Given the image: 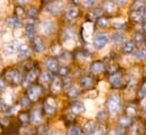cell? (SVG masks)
<instances>
[{
    "label": "cell",
    "mask_w": 146,
    "mask_h": 135,
    "mask_svg": "<svg viewBox=\"0 0 146 135\" xmlns=\"http://www.w3.org/2000/svg\"><path fill=\"white\" fill-rule=\"evenodd\" d=\"M122 108V100L119 95L116 94H110L107 96L106 100V109H107V113L115 116Z\"/></svg>",
    "instance_id": "obj_1"
},
{
    "label": "cell",
    "mask_w": 146,
    "mask_h": 135,
    "mask_svg": "<svg viewBox=\"0 0 146 135\" xmlns=\"http://www.w3.org/2000/svg\"><path fill=\"white\" fill-rule=\"evenodd\" d=\"M3 77L11 85H19L23 82V75L18 69H15V68L6 69L3 73Z\"/></svg>",
    "instance_id": "obj_2"
},
{
    "label": "cell",
    "mask_w": 146,
    "mask_h": 135,
    "mask_svg": "<svg viewBox=\"0 0 146 135\" xmlns=\"http://www.w3.org/2000/svg\"><path fill=\"white\" fill-rule=\"evenodd\" d=\"M38 29L42 35L50 36L55 31V23L50 19H42L38 24Z\"/></svg>",
    "instance_id": "obj_3"
},
{
    "label": "cell",
    "mask_w": 146,
    "mask_h": 135,
    "mask_svg": "<svg viewBox=\"0 0 146 135\" xmlns=\"http://www.w3.org/2000/svg\"><path fill=\"white\" fill-rule=\"evenodd\" d=\"M64 8V2L63 1H50V2H47L43 7V10L48 14H51V15H57L59 14Z\"/></svg>",
    "instance_id": "obj_4"
},
{
    "label": "cell",
    "mask_w": 146,
    "mask_h": 135,
    "mask_svg": "<svg viewBox=\"0 0 146 135\" xmlns=\"http://www.w3.org/2000/svg\"><path fill=\"white\" fill-rule=\"evenodd\" d=\"M75 37H76V33H75L74 28L66 27V28L63 29V32H62V40H63V43L65 45H70V44L74 43Z\"/></svg>",
    "instance_id": "obj_5"
},
{
    "label": "cell",
    "mask_w": 146,
    "mask_h": 135,
    "mask_svg": "<svg viewBox=\"0 0 146 135\" xmlns=\"http://www.w3.org/2000/svg\"><path fill=\"white\" fill-rule=\"evenodd\" d=\"M41 92H42V87H41L40 84H32V85H30V86L27 87L25 95H26V96L29 98V100L32 102V101H35V100L40 96Z\"/></svg>",
    "instance_id": "obj_6"
},
{
    "label": "cell",
    "mask_w": 146,
    "mask_h": 135,
    "mask_svg": "<svg viewBox=\"0 0 146 135\" xmlns=\"http://www.w3.org/2000/svg\"><path fill=\"white\" fill-rule=\"evenodd\" d=\"M94 47L96 49H103L108 42V35L105 32H99L94 36Z\"/></svg>",
    "instance_id": "obj_7"
},
{
    "label": "cell",
    "mask_w": 146,
    "mask_h": 135,
    "mask_svg": "<svg viewBox=\"0 0 146 135\" xmlns=\"http://www.w3.org/2000/svg\"><path fill=\"white\" fill-rule=\"evenodd\" d=\"M108 83H110L114 88H120V87H122L123 84H124V76H123L121 73H119V71L113 73V74H111V75L108 76Z\"/></svg>",
    "instance_id": "obj_8"
},
{
    "label": "cell",
    "mask_w": 146,
    "mask_h": 135,
    "mask_svg": "<svg viewBox=\"0 0 146 135\" xmlns=\"http://www.w3.org/2000/svg\"><path fill=\"white\" fill-rule=\"evenodd\" d=\"M56 108H57L56 100L54 98H51V96H48L43 102V111H44V113L48 115V116H52L55 113V111H56Z\"/></svg>",
    "instance_id": "obj_9"
},
{
    "label": "cell",
    "mask_w": 146,
    "mask_h": 135,
    "mask_svg": "<svg viewBox=\"0 0 146 135\" xmlns=\"http://www.w3.org/2000/svg\"><path fill=\"white\" fill-rule=\"evenodd\" d=\"M19 45H21V44H19L18 40H13V41L7 42V43L3 45V51H5L6 56H11V54L17 53Z\"/></svg>",
    "instance_id": "obj_10"
},
{
    "label": "cell",
    "mask_w": 146,
    "mask_h": 135,
    "mask_svg": "<svg viewBox=\"0 0 146 135\" xmlns=\"http://www.w3.org/2000/svg\"><path fill=\"white\" fill-rule=\"evenodd\" d=\"M25 34H26V37L31 41L35 37V35H34L35 34V22H34V19H31V18L26 19V22H25Z\"/></svg>",
    "instance_id": "obj_11"
},
{
    "label": "cell",
    "mask_w": 146,
    "mask_h": 135,
    "mask_svg": "<svg viewBox=\"0 0 146 135\" xmlns=\"http://www.w3.org/2000/svg\"><path fill=\"white\" fill-rule=\"evenodd\" d=\"M89 70H90V73L94 74V75H99V74L105 73L106 67H105V65H104L103 61L96 60V61L91 62V65H90V67H89Z\"/></svg>",
    "instance_id": "obj_12"
},
{
    "label": "cell",
    "mask_w": 146,
    "mask_h": 135,
    "mask_svg": "<svg viewBox=\"0 0 146 135\" xmlns=\"http://www.w3.org/2000/svg\"><path fill=\"white\" fill-rule=\"evenodd\" d=\"M94 32V26L90 22H86L82 25V37L84 41H90Z\"/></svg>",
    "instance_id": "obj_13"
},
{
    "label": "cell",
    "mask_w": 146,
    "mask_h": 135,
    "mask_svg": "<svg viewBox=\"0 0 146 135\" xmlns=\"http://www.w3.org/2000/svg\"><path fill=\"white\" fill-rule=\"evenodd\" d=\"M40 74H39V69L36 68V67H33L32 69H30L29 71H26V75H25V77L23 78V81L25 82V83H27V84H31V83H33L35 79H36V77L39 76Z\"/></svg>",
    "instance_id": "obj_14"
},
{
    "label": "cell",
    "mask_w": 146,
    "mask_h": 135,
    "mask_svg": "<svg viewBox=\"0 0 146 135\" xmlns=\"http://www.w3.org/2000/svg\"><path fill=\"white\" fill-rule=\"evenodd\" d=\"M79 16V8L75 6V5H70L65 11V17L68 19V20H74L76 17Z\"/></svg>",
    "instance_id": "obj_15"
},
{
    "label": "cell",
    "mask_w": 146,
    "mask_h": 135,
    "mask_svg": "<svg viewBox=\"0 0 146 135\" xmlns=\"http://www.w3.org/2000/svg\"><path fill=\"white\" fill-rule=\"evenodd\" d=\"M84 109H86L84 104L81 101H72L70 104V111H71V113H74V115H79V113L83 112Z\"/></svg>",
    "instance_id": "obj_16"
},
{
    "label": "cell",
    "mask_w": 146,
    "mask_h": 135,
    "mask_svg": "<svg viewBox=\"0 0 146 135\" xmlns=\"http://www.w3.org/2000/svg\"><path fill=\"white\" fill-rule=\"evenodd\" d=\"M44 66L46 68L49 70V71H57L58 69V61L55 57H48L46 60H44Z\"/></svg>",
    "instance_id": "obj_17"
},
{
    "label": "cell",
    "mask_w": 146,
    "mask_h": 135,
    "mask_svg": "<svg viewBox=\"0 0 146 135\" xmlns=\"http://www.w3.org/2000/svg\"><path fill=\"white\" fill-rule=\"evenodd\" d=\"M63 88V83H62V79L59 77H52L51 79V84H50V90L52 93H59Z\"/></svg>",
    "instance_id": "obj_18"
},
{
    "label": "cell",
    "mask_w": 146,
    "mask_h": 135,
    "mask_svg": "<svg viewBox=\"0 0 146 135\" xmlns=\"http://www.w3.org/2000/svg\"><path fill=\"white\" fill-rule=\"evenodd\" d=\"M32 47H33V50L38 53L42 52L44 50V42L41 37L39 36H35L33 40H32Z\"/></svg>",
    "instance_id": "obj_19"
},
{
    "label": "cell",
    "mask_w": 146,
    "mask_h": 135,
    "mask_svg": "<svg viewBox=\"0 0 146 135\" xmlns=\"http://www.w3.org/2000/svg\"><path fill=\"white\" fill-rule=\"evenodd\" d=\"M30 120L32 124H40L42 120V116H41V111L40 109H33L30 113Z\"/></svg>",
    "instance_id": "obj_20"
},
{
    "label": "cell",
    "mask_w": 146,
    "mask_h": 135,
    "mask_svg": "<svg viewBox=\"0 0 146 135\" xmlns=\"http://www.w3.org/2000/svg\"><path fill=\"white\" fill-rule=\"evenodd\" d=\"M92 85H94V79H92L91 76H88L87 75V76H82L80 78V86L82 88H89Z\"/></svg>",
    "instance_id": "obj_21"
},
{
    "label": "cell",
    "mask_w": 146,
    "mask_h": 135,
    "mask_svg": "<svg viewBox=\"0 0 146 135\" xmlns=\"http://www.w3.org/2000/svg\"><path fill=\"white\" fill-rule=\"evenodd\" d=\"M132 124V119L129 118L128 116H122L117 119V126L121 127V128H127V127H130Z\"/></svg>",
    "instance_id": "obj_22"
},
{
    "label": "cell",
    "mask_w": 146,
    "mask_h": 135,
    "mask_svg": "<svg viewBox=\"0 0 146 135\" xmlns=\"http://www.w3.org/2000/svg\"><path fill=\"white\" fill-rule=\"evenodd\" d=\"M95 130H96V125H95V123L91 121V120L86 121V123L83 124V126H82V132H83L84 134H87V135L94 133Z\"/></svg>",
    "instance_id": "obj_23"
},
{
    "label": "cell",
    "mask_w": 146,
    "mask_h": 135,
    "mask_svg": "<svg viewBox=\"0 0 146 135\" xmlns=\"http://www.w3.org/2000/svg\"><path fill=\"white\" fill-rule=\"evenodd\" d=\"M103 9H104L106 12L113 14V12L116 11L117 5H116V2H114V1H106V2H104V5H103Z\"/></svg>",
    "instance_id": "obj_24"
},
{
    "label": "cell",
    "mask_w": 146,
    "mask_h": 135,
    "mask_svg": "<svg viewBox=\"0 0 146 135\" xmlns=\"http://www.w3.org/2000/svg\"><path fill=\"white\" fill-rule=\"evenodd\" d=\"M17 54H18V58L19 59L26 58L30 54V48H29V45L27 44H21L19 48H18V51H17Z\"/></svg>",
    "instance_id": "obj_25"
},
{
    "label": "cell",
    "mask_w": 146,
    "mask_h": 135,
    "mask_svg": "<svg viewBox=\"0 0 146 135\" xmlns=\"http://www.w3.org/2000/svg\"><path fill=\"white\" fill-rule=\"evenodd\" d=\"M129 18L132 22H141L145 18V14L144 11H130Z\"/></svg>",
    "instance_id": "obj_26"
},
{
    "label": "cell",
    "mask_w": 146,
    "mask_h": 135,
    "mask_svg": "<svg viewBox=\"0 0 146 135\" xmlns=\"http://www.w3.org/2000/svg\"><path fill=\"white\" fill-rule=\"evenodd\" d=\"M6 24H7V26H9V27L16 29V28L19 26L21 20H19V18H17L16 16H11V17H8V18L6 19Z\"/></svg>",
    "instance_id": "obj_27"
},
{
    "label": "cell",
    "mask_w": 146,
    "mask_h": 135,
    "mask_svg": "<svg viewBox=\"0 0 146 135\" xmlns=\"http://www.w3.org/2000/svg\"><path fill=\"white\" fill-rule=\"evenodd\" d=\"M133 50H135V43H133V41L128 40V41H125L123 43V47H122V52L123 53L129 54V53L133 52Z\"/></svg>",
    "instance_id": "obj_28"
},
{
    "label": "cell",
    "mask_w": 146,
    "mask_h": 135,
    "mask_svg": "<svg viewBox=\"0 0 146 135\" xmlns=\"http://www.w3.org/2000/svg\"><path fill=\"white\" fill-rule=\"evenodd\" d=\"M132 37H133V43L139 45V47H141L145 43V37H144V34L141 32H135Z\"/></svg>",
    "instance_id": "obj_29"
},
{
    "label": "cell",
    "mask_w": 146,
    "mask_h": 135,
    "mask_svg": "<svg viewBox=\"0 0 146 135\" xmlns=\"http://www.w3.org/2000/svg\"><path fill=\"white\" fill-rule=\"evenodd\" d=\"M137 115V107L133 103H129L125 107V116H128L129 118H133Z\"/></svg>",
    "instance_id": "obj_30"
},
{
    "label": "cell",
    "mask_w": 146,
    "mask_h": 135,
    "mask_svg": "<svg viewBox=\"0 0 146 135\" xmlns=\"http://www.w3.org/2000/svg\"><path fill=\"white\" fill-rule=\"evenodd\" d=\"M146 9V3L144 1H133L131 5V11H144Z\"/></svg>",
    "instance_id": "obj_31"
},
{
    "label": "cell",
    "mask_w": 146,
    "mask_h": 135,
    "mask_svg": "<svg viewBox=\"0 0 146 135\" xmlns=\"http://www.w3.org/2000/svg\"><path fill=\"white\" fill-rule=\"evenodd\" d=\"M143 133V126L140 123H137L135 125H132L129 129V134L130 135H141Z\"/></svg>",
    "instance_id": "obj_32"
},
{
    "label": "cell",
    "mask_w": 146,
    "mask_h": 135,
    "mask_svg": "<svg viewBox=\"0 0 146 135\" xmlns=\"http://www.w3.org/2000/svg\"><path fill=\"white\" fill-rule=\"evenodd\" d=\"M66 94H67V96H70V98H76V96H79L80 95V90L75 86V85H71L67 90H66Z\"/></svg>",
    "instance_id": "obj_33"
},
{
    "label": "cell",
    "mask_w": 146,
    "mask_h": 135,
    "mask_svg": "<svg viewBox=\"0 0 146 135\" xmlns=\"http://www.w3.org/2000/svg\"><path fill=\"white\" fill-rule=\"evenodd\" d=\"M100 16H102V9H100V8H96V9H92L91 11H89V14H88V19H89V20H94V19L97 20Z\"/></svg>",
    "instance_id": "obj_34"
},
{
    "label": "cell",
    "mask_w": 146,
    "mask_h": 135,
    "mask_svg": "<svg viewBox=\"0 0 146 135\" xmlns=\"http://www.w3.org/2000/svg\"><path fill=\"white\" fill-rule=\"evenodd\" d=\"M96 24H97V26H99L100 28H105V27H107V26L110 25V20H108L107 17L100 16V17L96 20Z\"/></svg>",
    "instance_id": "obj_35"
},
{
    "label": "cell",
    "mask_w": 146,
    "mask_h": 135,
    "mask_svg": "<svg viewBox=\"0 0 146 135\" xmlns=\"http://www.w3.org/2000/svg\"><path fill=\"white\" fill-rule=\"evenodd\" d=\"M112 40L115 44H120L123 40H124V34L121 33V32H114L112 34Z\"/></svg>",
    "instance_id": "obj_36"
},
{
    "label": "cell",
    "mask_w": 146,
    "mask_h": 135,
    "mask_svg": "<svg viewBox=\"0 0 146 135\" xmlns=\"http://www.w3.org/2000/svg\"><path fill=\"white\" fill-rule=\"evenodd\" d=\"M50 52L52 54H55V56H59L63 52V48L58 43H52V45L50 47Z\"/></svg>",
    "instance_id": "obj_37"
},
{
    "label": "cell",
    "mask_w": 146,
    "mask_h": 135,
    "mask_svg": "<svg viewBox=\"0 0 146 135\" xmlns=\"http://www.w3.org/2000/svg\"><path fill=\"white\" fill-rule=\"evenodd\" d=\"M30 120V113L27 111H21L18 113V121L21 124H26Z\"/></svg>",
    "instance_id": "obj_38"
},
{
    "label": "cell",
    "mask_w": 146,
    "mask_h": 135,
    "mask_svg": "<svg viewBox=\"0 0 146 135\" xmlns=\"http://www.w3.org/2000/svg\"><path fill=\"white\" fill-rule=\"evenodd\" d=\"M67 135H81V128L78 125H71L67 129Z\"/></svg>",
    "instance_id": "obj_39"
},
{
    "label": "cell",
    "mask_w": 146,
    "mask_h": 135,
    "mask_svg": "<svg viewBox=\"0 0 146 135\" xmlns=\"http://www.w3.org/2000/svg\"><path fill=\"white\" fill-rule=\"evenodd\" d=\"M137 96L139 99H143L144 96H146V81H144L141 83V85L139 86V88L137 91Z\"/></svg>",
    "instance_id": "obj_40"
},
{
    "label": "cell",
    "mask_w": 146,
    "mask_h": 135,
    "mask_svg": "<svg viewBox=\"0 0 146 135\" xmlns=\"http://www.w3.org/2000/svg\"><path fill=\"white\" fill-rule=\"evenodd\" d=\"M68 71H70V68L66 65H60L57 69V74L59 76H64V77H66L68 75Z\"/></svg>",
    "instance_id": "obj_41"
},
{
    "label": "cell",
    "mask_w": 146,
    "mask_h": 135,
    "mask_svg": "<svg viewBox=\"0 0 146 135\" xmlns=\"http://www.w3.org/2000/svg\"><path fill=\"white\" fill-rule=\"evenodd\" d=\"M25 14L27 15L29 18L33 19V18H35V17L38 16V10H36L35 7H30V8H27V9L25 10Z\"/></svg>",
    "instance_id": "obj_42"
},
{
    "label": "cell",
    "mask_w": 146,
    "mask_h": 135,
    "mask_svg": "<svg viewBox=\"0 0 146 135\" xmlns=\"http://www.w3.org/2000/svg\"><path fill=\"white\" fill-rule=\"evenodd\" d=\"M18 103H19V106H22L23 108H26V107H29V106H30L31 101L29 100V98H27L26 95H23V96H21V98H19Z\"/></svg>",
    "instance_id": "obj_43"
},
{
    "label": "cell",
    "mask_w": 146,
    "mask_h": 135,
    "mask_svg": "<svg viewBox=\"0 0 146 135\" xmlns=\"http://www.w3.org/2000/svg\"><path fill=\"white\" fill-rule=\"evenodd\" d=\"M113 26H114V28H117V29H122V28H124L125 27V22H123L122 19H116V20H114L113 22Z\"/></svg>",
    "instance_id": "obj_44"
},
{
    "label": "cell",
    "mask_w": 146,
    "mask_h": 135,
    "mask_svg": "<svg viewBox=\"0 0 146 135\" xmlns=\"http://www.w3.org/2000/svg\"><path fill=\"white\" fill-rule=\"evenodd\" d=\"M51 79H52V77L50 76L49 73H41V74H40V82H41V83H43L44 81L48 83V82L51 81Z\"/></svg>",
    "instance_id": "obj_45"
},
{
    "label": "cell",
    "mask_w": 146,
    "mask_h": 135,
    "mask_svg": "<svg viewBox=\"0 0 146 135\" xmlns=\"http://www.w3.org/2000/svg\"><path fill=\"white\" fill-rule=\"evenodd\" d=\"M108 134L110 135H123V128H121V127L117 126L115 128H112Z\"/></svg>",
    "instance_id": "obj_46"
},
{
    "label": "cell",
    "mask_w": 146,
    "mask_h": 135,
    "mask_svg": "<svg viewBox=\"0 0 146 135\" xmlns=\"http://www.w3.org/2000/svg\"><path fill=\"white\" fill-rule=\"evenodd\" d=\"M15 10H16V11H15V16H16L17 18H19V19H21L24 15H26V14H25V11H24L21 7H16V9H15Z\"/></svg>",
    "instance_id": "obj_47"
},
{
    "label": "cell",
    "mask_w": 146,
    "mask_h": 135,
    "mask_svg": "<svg viewBox=\"0 0 146 135\" xmlns=\"http://www.w3.org/2000/svg\"><path fill=\"white\" fill-rule=\"evenodd\" d=\"M97 96H98V91L97 90H91L86 94V98H88V99H95Z\"/></svg>",
    "instance_id": "obj_48"
},
{
    "label": "cell",
    "mask_w": 146,
    "mask_h": 135,
    "mask_svg": "<svg viewBox=\"0 0 146 135\" xmlns=\"http://www.w3.org/2000/svg\"><path fill=\"white\" fill-rule=\"evenodd\" d=\"M62 83H63V87H64V88H66V90L72 85V84H71V78H70V77H67V76H66V77H64V79L62 81Z\"/></svg>",
    "instance_id": "obj_49"
},
{
    "label": "cell",
    "mask_w": 146,
    "mask_h": 135,
    "mask_svg": "<svg viewBox=\"0 0 146 135\" xmlns=\"http://www.w3.org/2000/svg\"><path fill=\"white\" fill-rule=\"evenodd\" d=\"M59 59L60 60H70L71 59V57H70V53L68 52H62L60 54H59Z\"/></svg>",
    "instance_id": "obj_50"
},
{
    "label": "cell",
    "mask_w": 146,
    "mask_h": 135,
    "mask_svg": "<svg viewBox=\"0 0 146 135\" xmlns=\"http://www.w3.org/2000/svg\"><path fill=\"white\" fill-rule=\"evenodd\" d=\"M8 109V104L5 102L3 99H0V111H5Z\"/></svg>",
    "instance_id": "obj_51"
},
{
    "label": "cell",
    "mask_w": 146,
    "mask_h": 135,
    "mask_svg": "<svg viewBox=\"0 0 146 135\" xmlns=\"http://www.w3.org/2000/svg\"><path fill=\"white\" fill-rule=\"evenodd\" d=\"M94 5H95V1H90V0H86V1H82V6H84V7H88V8L92 7Z\"/></svg>",
    "instance_id": "obj_52"
},
{
    "label": "cell",
    "mask_w": 146,
    "mask_h": 135,
    "mask_svg": "<svg viewBox=\"0 0 146 135\" xmlns=\"http://www.w3.org/2000/svg\"><path fill=\"white\" fill-rule=\"evenodd\" d=\"M46 130H47V125H41V126L36 129V133H38V134H43Z\"/></svg>",
    "instance_id": "obj_53"
},
{
    "label": "cell",
    "mask_w": 146,
    "mask_h": 135,
    "mask_svg": "<svg viewBox=\"0 0 146 135\" xmlns=\"http://www.w3.org/2000/svg\"><path fill=\"white\" fill-rule=\"evenodd\" d=\"M34 129L33 128H25L24 130V135H34Z\"/></svg>",
    "instance_id": "obj_54"
},
{
    "label": "cell",
    "mask_w": 146,
    "mask_h": 135,
    "mask_svg": "<svg viewBox=\"0 0 146 135\" xmlns=\"http://www.w3.org/2000/svg\"><path fill=\"white\" fill-rule=\"evenodd\" d=\"M5 88H6V84H5V81L0 77V94L5 91Z\"/></svg>",
    "instance_id": "obj_55"
},
{
    "label": "cell",
    "mask_w": 146,
    "mask_h": 135,
    "mask_svg": "<svg viewBox=\"0 0 146 135\" xmlns=\"http://www.w3.org/2000/svg\"><path fill=\"white\" fill-rule=\"evenodd\" d=\"M89 135H104V129H98L97 127H96V130L94 132V133H91V134H89Z\"/></svg>",
    "instance_id": "obj_56"
},
{
    "label": "cell",
    "mask_w": 146,
    "mask_h": 135,
    "mask_svg": "<svg viewBox=\"0 0 146 135\" xmlns=\"http://www.w3.org/2000/svg\"><path fill=\"white\" fill-rule=\"evenodd\" d=\"M50 135H60V134H59V132L54 130V132H51V133H50Z\"/></svg>",
    "instance_id": "obj_57"
},
{
    "label": "cell",
    "mask_w": 146,
    "mask_h": 135,
    "mask_svg": "<svg viewBox=\"0 0 146 135\" xmlns=\"http://www.w3.org/2000/svg\"><path fill=\"white\" fill-rule=\"evenodd\" d=\"M143 28H144V32H146V22L144 23V25H143Z\"/></svg>",
    "instance_id": "obj_58"
},
{
    "label": "cell",
    "mask_w": 146,
    "mask_h": 135,
    "mask_svg": "<svg viewBox=\"0 0 146 135\" xmlns=\"http://www.w3.org/2000/svg\"><path fill=\"white\" fill-rule=\"evenodd\" d=\"M144 14H145V18H146V10H145V11H144Z\"/></svg>",
    "instance_id": "obj_59"
},
{
    "label": "cell",
    "mask_w": 146,
    "mask_h": 135,
    "mask_svg": "<svg viewBox=\"0 0 146 135\" xmlns=\"http://www.w3.org/2000/svg\"><path fill=\"white\" fill-rule=\"evenodd\" d=\"M38 135H44V134H38Z\"/></svg>",
    "instance_id": "obj_60"
},
{
    "label": "cell",
    "mask_w": 146,
    "mask_h": 135,
    "mask_svg": "<svg viewBox=\"0 0 146 135\" xmlns=\"http://www.w3.org/2000/svg\"><path fill=\"white\" fill-rule=\"evenodd\" d=\"M145 135H146V130H145Z\"/></svg>",
    "instance_id": "obj_61"
}]
</instances>
